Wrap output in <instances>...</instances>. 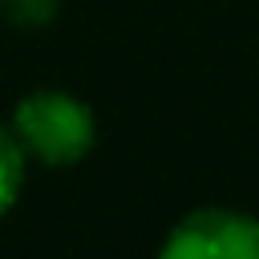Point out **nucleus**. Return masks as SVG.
<instances>
[{"mask_svg": "<svg viewBox=\"0 0 259 259\" xmlns=\"http://www.w3.org/2000/svg\"><path fill=\"white\" fill-rule=\"evenodd\" d=\"M0 16L16 28H40L57 16V0H0Z\"/></svg>", "mask_w": 259, "mask_h": 259, "instance_id": "20e7f679", "label": "nucleus"}, {"mask_svg": "<svg viewBox=\"0 0 259 259\" xmlns=\"http://www.w3.org/2000/svg\"><path fill=\"white\" fill-rule=\"evenodd\" d=\"M20 182H24V150H20L16 134L0 125V214L16 202Z\"/></svg>", "mask_w": 259, "mask_h": 259, "instance_id": "7ed1b4c3", "label": "nucleus"}, {"mask_svg": "<svg viewBox=\"0 0 259 259\" xmlns=\"http://www.w3.org/2000/svg\"><path fill=\"white\" fill-rule=\"evenodd\" d=\"M12 134L24 158H36L45 166H73L89 154L97 125L81 97L65 89H36L20 97L12 113Z\"/></svg>", "mask_w": 259, "mask_h": 259, "instance_id": "f257e3e1", "label": "nucleus"}, {"mask_svg": "<svg viewBox=\"0 0 259 259\" xmlns=\"http://www.w3.org/2000/svg\"><path fill=\"white\" fill-rule=\"evenodd\" d=\"M158 259H259V219L223 206L194 210L166 235Z\"/></svg>", "mask_w": 259, "mask_h": 259, "instance_id": "f03ea898", "label": "nucleus"}]
</instances>
